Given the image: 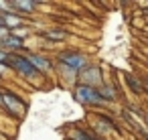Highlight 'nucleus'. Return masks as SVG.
<instances>
[{"instance_id": "f257e3e1", "label": "nucleus", "mask_w": 148, "mask_h": 140, "mask_svg": "<svg viewBox=\"0 0 148 140\" xmlns=\"http://www.w3.org/2000/svg\"><path fill=\"white\" fill-rule=\"evenodd\" d=\"M73 95H75V100L79 104H85V106H101V104H106V100L101 97L99 89L89 87V85H83V83H79L75 87Z\"/></svg>"}, {"instance_id": "f03ea898", "label": "nucleus", "mask_w": 148, "mask_h": 140, "mask_svg": "<svg viewBox=\"0 0 148 140\" xmlns=\"http://www.w3.org/2000/svg\"><path fill=\"white\" fill-rule=\"evenodd\" d=\"M8 65H10L12 69H16L23 77H37V75H39V69L29 61V57H23V55H18V53H12V55H10Z\"/></svg>"}, {"instance_id": "7ed1b4c3", "label": "nucleus", "mask_w": 148, "mask_h": 140, "mask_svg": "<svg viewBox=\"0 0 148 140\" xmlns=\"http://www.w3.org/2000/svg\"><path fill=\"white\" fill-rule=\"evenodd\" d=\"M59 63L63 65V67H67V69H71V71H83L87 65V61H85V55L83 53H77V51H63L61 55H59Z\"/></svg>"}, {"instance_id": "20e7f679", "label": "nucleus", "mask_w": 148, "mask_h": 140, "mask_svg": "<svg viewBox=\"0 0 148 140\" xmlns=\"http://www.w3.org/2000/svg\"><path fill=\"white\" fill-rule=\"evenodd\" d=\"M2 104L8 108V112L12 114V116H16V118H21L23 114H25V102L16 95V93H12V91H2Z\"/></svg>"}, {"instance_id": "39448f33", "label": "nucleus", "mask_w": 148, "mask_h": 140, "mask_svg": "<svg viewBox=\"0 0 148 140\" xmlns=\"http://www.w3.org/2000/svg\"><path fill=\"white\" fill-rule=\"evenodd\" d=\"M81 83L83 85H89V87H95L97 89V85L101 83V75H99V69L97 67H93V65H87L83 71H81Z\"/></svg>"}, {"instance_id": "423d86ee", "label": "nucleus", "mask_w": 148, "mask_h": 140, "mask_svg": "<svg viewBox=\"0 0 148 140\" xmlns=\"http://www.w3.org/2000/svg\"><path fill=\"white\" fill-rule=\"evenodd\" d=\"M0 47H4V49H12V51H23L25 49V43H23V39L18 37V35H6V37H2L0 39Z\"/></svg>"}, {"instance_id": "0eeeda50", "label": "nucleus", "mask_w": 148, "mask_h": 140, "mask_svg": "<svg viewBox=\"0 0 148 140\" xmlns=\"http://www.w3.org/2000/svg\"><path fill=\"white\" fill-rule=\"evenodd\" d=\"M12 8H16V12H33L37 8V2H33V0H12L10 2Z\"/></svg>"}, {"instance_id": "6e6552de", "label": "nucleus", "mask_w": 148, "mask_h": 140, "mask_svg": "<svg viewBox=\"0 0 148 140\" xmlns=\"http://www.w3.org/2000/svg\"><path fill=\"white\" fill-rule=\"evenodd\" d=\"M29 61H31L39 71H47V69H51V61H49L47 57H41V55H29Z\"/></svg>"}, {"instance_id": "1a4fd4ad", "label": "nucleus", "mask_w": 148, "mask_h": 140, "mask_svg": "<svg viewBox=\"0 0 148 140\" xmlns=\"http://www.w3.org/2000/svg\"><path fill=\"white\" fill-rule=\"evenodd\" d=\"M0 14H2V19H4V23H6V29H16V27H21V23H23L16 14H10L8 10H0Z\"/></svg>"}, {"instance_id": "9d476101", "label": "nucleus", "mask_w": 148, "mask_h": 140, "mask_svg": "<svg viewBox=\"0 0 148 140\" xmlns=\"http://www.w3.org/2000/svg\"><path fill=\"white\" fill-rule=\"evenodd\" d=\"M69 138H71V140H97L95 136H91L89 132H85V130H81V128H73L71 134H69Z\"/></svg>"}, {"instance_id": "9b49d317", "label": "nucleus", "mask_w": 148, "mask_h": 140, "mask_svg": "<svg viewBox=\"0 0 148 140\" xmlns=\"http://www.w3.org/2000/svg\"><path fill=\"white\" fill-rule=\"evenodd\" d=\"M126 81H128V85H130V89H132L134 93H142V91H144L142 83H140L134 75H130V73H128V75H126Z\"/></svg>"}, {"instance_id": "f8f14e48", "label": "nucleus", "mask_w": 148, "mask_h": 140, "mask_svg": "<svg viewBox=\"0 0 148 140\" xmlns=\"http://www.w3.org/2000/svg\"><path fill=\"white\" fill-rule=\"evenodd\" d=\"M43 35H45L49 41H63V39L67 37V35H65V31H61V29H59V31H45Z\"/></svg>"}, {"instance_id": "ddd939ff", "label": "nucleus", "mask_w": 148, "mask_h": 140, "mask_svg": "<svg viewBox=\"0 0 148 140\" xmlns=\"http://www.w3.org/2000/svg\"><path fill=\"white\" fill-rule=\"evenodd\" d=\"M99 93H101V97H103L106 102H114V93H112L110 87H99Z\"/></svg>"}, {"instance_id": "4468645a", "label": "nucleus", "mask_w": 148, "mask_h": 140, "mask_svg": "<svg viewBox=\"0 0 148 140\" xmlns=\"http://www.w3.org/2000/svg\"><path fill=\"white\" fill-rule=\"evenodd\" d=\"M8 59H10V55H8L4 49H0V65H6V63H8Z\"/></svg>"}, {"instance_id": "2eb2a0df", "label": "nucleus", "mask_w": 148, "mask_h": 140, "mask_svg": "<svg viewBox=\"0 0 148 140\" xmlns=\"http://www.w3.org/2000/svg\"><path fill=\"white\" fill-rule=\"evenodd\" d=\"M144 87H146V91H148V77L144 79Z\"/></svg>"}, {"instance_id": "dca6fc26", "label": "nucleus", "mask_w": 148, "mask_h": 140, "mask_svg": "<svg viewBox=\"0 0 148 140\" xmlns=\"http://www.w3.org/2000/svg\"><path fill=\"white\" fill-rule=\"evenodd\" d=\"M146 120H148V118H146Z\"/></svg>"}]
</instances>
